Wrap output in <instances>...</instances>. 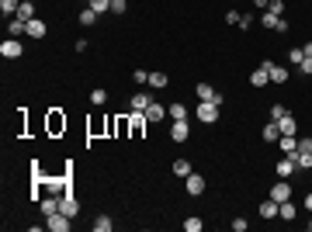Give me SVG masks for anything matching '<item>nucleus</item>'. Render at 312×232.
Returning <instances> with one entry per match:
<instances>
[{"mask_svg":"<svg viewBox=\"0 0 312 232\" xmlns=\"http://www.w3.org/2000/svg\"><path fill=\"white\" fill-rule=\"evenodd\" d=\"M194 118L205 122V125L219 122V104H215V101H198V107H194Z\"/></svg>","mask_w":312,"mask_h":232,"instance_id":"obj_1","label":"nucleus"},{"mask_svg":"<svg viewBox=\"0 0 312 232\" xmlns=\"http://www.w3.org/2000/svg\"><path fill=\"white\" fill-rule=\"evenodd\" d=\"M59 211H63V215H69V218H76V215H80V201L63 190V198H59Z\"/></svg>","mask_w":312,"mask_h":232,"instance_id":"obj_2","label":"nucleus"},{"mask_svg":"<svg viewBox=\"0 0 312 232\" xmlns=\"http://www.w3.org/2000/svg\"><path fill=\"white\" fill-rule=\"evenodd\" d=\"M194 94H198V101H215V104L222 107V94H219L212 84H198V87H194Z\"/></svg>","mask_w":312,"mask_h":232,"instance_id":"obj_3","label":"nucleus"},{"mask_svg":"<svg viewBox=\"0 0 312 232\" xmlns=\"http://www.w3.org/2000/svg\"><path fill=\"white\" fill-rule=\"evenodd\" d=\"M45 229H52V232H69V215H63V211L49 215V218H45Z\"/></svg>","mask_w":312,"mask_h":232,"instance_id":"obj_4","label":"nucleus"},{"mask_svg":"<svg viewBox=\"0 0 312 232\" xmlns=\"http://www.w3.org/2000/svg\"><path fill=\"white\" fill-rule=\"evenodd\" d=\"M264 66H267V73H270V84H288V69H285V66L270 63V59H264Z\"/></svg>","mask_w":312,"mask_h":232,"instance_id":"obj_5","label":"nucleus"},{"mask_svg":"<svg viewBox=\"0 0 312 232\" xmlns=\"http://www.w3.org/2000/svg\"><path fill=\"white\" fill-rule=\"evenodd\" d=\"M270 198H274L278 205H281V201H288V198H291V184L278 177V184H274V187H270Z\"/></svg>","mask_w":312,"mask_h":232,"instance_id":"obj_6","label":"nucleus"},{"mask_svg":"<svg viewBox=\"0 0 312 232\" xmlns=\"http://www.w3.org/2000/svg\"><path fill=\"white\" fill-rule=\"evenodd\" d=\"M0 56L4 59H18L21 56V42L18 38H4V42H0Z\"/></svg>","mask_w":312,"mask_h":232,"instance_id":"obj_7","label":"nucleus"},{"mask_svg":"<svg viewBox=\"0 0 312 232\" xmlns=\"http://www.w3.org/2000/svg\"><path fill=\"white\" fill-rule=\"evenodd\" d=\"M187 135H191L187 118H180V122H174V125H170V139H174V142H187Z\"/></svg>","mask_w":312,"mask_h":232,"instance_id":"obj_8","label":"nucleus"},{"mask_svg":"<svg viewBox=\"0 0 312 232\" xmlns=\"http://www.w3.org/2000/svg\"><path fill=\"white\" fill-rule=\"evenodd\" d=\"M187 194H191V198H201V194H205V177H201V173H191V177H187Z\"/></svg>","mask_w":312,"mask_h":232,"instance_id":"obj_9","label":"nucleus"},{"mask_svg":"<svg viewBox=\"0 0 312 232\" xmlns=\"http://www.w3.org/2000/svg\"><path fill=\"white\" fill-rule=\"evenodd\" d=\"M250 84H253V87H267V84H270V73H267V66H264V63L250 73Z\"/></svg>","mask_w":312,"mask_h":232,"instance_id":"obj_10","label":"nucleus"},{"mask_svg":"<svg viewBox=\"0 0 312 232\" xmlns=\"http://www.w3.org/2000/svg\"><path fill=\"white\" fill-rule=\"evenodd\" d=\"M142 114H146V122H163V118H167V107L153 101V104H149V107H146Z\"/></svg>","mask_w":312,"mask_h":232,"instance_id":"obj_11","label":"nucleus"},{"mask_svg":"<svg viewBox=\"0 0 312 232\" xmlns=\"http://www.w3.org/2000/svg\"><path fill=\"white\" fill-rule=\"evenodd\" d=\"M278 128H281V135H298V122L291 118V111L285 114V118H278Z\"/></svg>","mask_w":312,"mask_h":232,"instance_id":"obj_12","label":"nucleus"},{"mask_svg":"<svg viewBox=\"0 0 312 232\" xmlns=\"http://www.w3.org/2000/svg\"><path fill=\"white\" fill-rule=\"evenodd\" d=\"M59 198H63V194H49V198H42V201H38V205H42V215H45V218L59 211Z\"/></svg>","mask_w":312,"mask_h":232,"instance_id":"obj_13","label":"nucleus"},{"mask_svg":"<svg viewBox=\"0 0 312 232\" xmlns=\"http://www.w3.org/2000/svg\"><path fill=\"white\" fill-rule=\"evenodd\" d=\"M21 35H28V21L11 18V24H7V38H21Z\"/></svg>","mask_w":312,"mask_h":232,"instance_id":"obj_14","label":"nucleus"},{"mask_svg":"<svg viewBox=\"0 0 312 232\" xmlns=\"http://www.w3.org/2000/svg\"><path fill=\"white\" fill-rule=\"evenodd\" d=\"M274 170H278V177H281V180H288V177H291V173L298 170V167H295V156H285V160H281V163H278Z\"/></svg>","mask_w":312,"mask_h":232,"instance_id":"obj_15","label":"nucleus"},{"mask_svg":"<svg viewBox=\"0 0 312 232\" xmlns=\"http://www.w3.org/2000/svg\"><path fill=\"white\" fill-rule=\"evenodd\" d=\"M45 31H49V24H45L42 18H31V21H28V35H31V38H45Z\"/></svg>","mask_w":312,"mask_h":232,"instance_id":"obj_16","label":"nucleus"},{"mask_svg":"<svg viewBox=\"0 0 312 232\" xmlns=\"http://www.w3.org/2000/svg\"><path fill=\"white\" fill-rule=\"evenodd\" d=\"M278 146H281L285 156H295V152H298V139H295V135H281V139H278Z\"/></svg>","mask_w":312,"mask_h":232,"instance_id":"obj_17","label":"nucleus"},{"mask_svg":"<svg viewBox=\"0 0 312 232\" xmlns=\"http://www.w3.org/2000/svg\"><path fill=\"white\" fill-rule=\"evenodd\" d=\"M295 215H298V208H295V205H291V198H288V201H281V205H278V218H285V222H291V218H295Z\"/></svg>","mask_w":312,"mask_h":232,"instance_id":"obj_18","label":"nucleus"},{"mask_svg":"<svg viewBox=\"0 0 312 232\" xmlns=\"http://www.w3.org/2000/svg\"><path fill=\"white\" fill-rule=\"evenodd\" d=\"M18 7H21V0H0V14L4 18H18Z\"/></svg>","mask_w":312,"mask_h":232,"instance_id":"obj_19","label":"nucleus"},{"mask_svg":"<svg viewBox=\"0 0 312 232\" xmlns=\"http://www.w3.org/2000/svg\"><path fill=\"white\" fill-rule=\"evenodd\" d=\"M149 104H153V97H149L146 90H139V94H132V107H135V111H146Z\"/></svg>","mask_w":312,"mask_h":232,"instance_id":"obj_20","label":"nucleus"},{"mask_svg":"<svg viewBox=\"0 0 312 232\" xmlns=\"http://www.w3.org/2000/svg\"><path fill=\"white\" fill-rule=\"evenodd\" d=\"M18 18H21V21H31V18H35V0H21Z\"/></svg>","mask_w":312,"mask_h":232,"instance_id":"obj_21","label":"nucleus"},{"mask_svg":"<svg viewBox=\"0 0 312 232\" xmlns=\"http://www.w3.org/2000/svg\"><path fill=\"white\" fill-rule=\"evenodd\" d=\"M264 139H267V142H278V139H281L278 122H267V125H264Z\"/></svg>","mask_w":312,"mask_h":232,"instance_id":"obj_22","label":"nucleus"},{"mask_svg":"<svg viewBox=\"0 0 312 232\" xmlns=\"http://www.w3.org/2000/svg\"><path fill=\"white\" fill-rule=\"evenodd\" d=\"M260 215H264V218H274V215H278V201H274V198L260 201Z\"/></svg>","mask_w":312,"mask_h":232,"instance_id":"obj_23","label":"nucleus"},{"mask_svg":"<svg viewBox=\"0 0 312 232\" xmlns=\"http://www.w3.org/2000/svg\"><path fill=\"white\" fill-rule=\"evenodd\" d=\"M295 167H298V170H312V152H302V149H298V152H295Z\"/></svg>","mask_w":312,"mask_h":232,"instance_id":"obj_24","label":"nucleus"},{"mask_svg":"<svg viewBox=\"0 0 312 232\" xmlns=\"http://www.w3.org/2000/svg\"><path fill=\"white\" fill-rule=\"evenodd\" d=\"M174 177H184L187 180L191 177V163L187 160H174Z\"/></svg>","mask_w":312,"mask_h":232,"instance_id":"obj_25","label":"nucleus"},{"mask_svg":"<svg viewBox=\"0 0 312 232\" xmlns=\"http://www.w3.org/2000/svg\"><path fill=\"white\" fill-rule=\"evenodd\" d=\"M167 114H170V118H174V122H180V118H187V107H184V104H177V101H174V104H170V107H167Z\"/></svg>","mask_w":312,"mask_h":232,"instance_id":"obj_26","label":"nucleus"},{"mask_svg":"<svg viewBox=\"0 0 312 232\" xmlns=\"http://www.w3.org/2000/svg\"><path fill=\"white\" fill-rule=\"evenodd\" d=\"M104 101H108V90H104V87H94V90H90V104H94V107H101Z\"/></svg>","mask_w":312,"mask_h":232,"instance_id":"obj_27","label":"nucleus"},{"mask_svg":"<svg viewBox=\"0 0 312 232\" xmlns=\"http://www.w3.org/2000/svg\"><path fill=\"white\" fill-rule=\"evenodd\" d=\"M149 87H153V90L167 87V73H149Z\"/></svg>","mask_w":312,"mask_h":232,"instance_id":"obj_28","label":"nucleus"},{"mask_svg":"<svg viewBox=\"0 0 312 232\" xmlns=\"http://www.w3.org/2000/svg\"><path fill=\"white\" fill-rule=\"evenodd\" d=\"M278 21H281V18H274L270 11H264V14H260V24H264V28H274V31H278Z\"/></svg>","mask_w":312,"mask_h":232,"instance_id":"obj_29","label":"nucleus"},{"mask_svg":"<svg viewBox=\"0 0 312 232\" xmlns=\"http://www.w3.org/2000/svg\"><path fill=\"white\" fill-rule=\"evenodd\" d=\"M267 11L274 14V18H285V0H270V4H267Z\"/></svg>","mask_w":312,"mask_h":232,"instance_id":"obj_30","label":"nucleus"},{"mask_svg":"<svg viewBox=\"0 0 312 232\" xmlns=\"http://www.w3.org/2000/svg\"><path fill=\"white\" fill-rule=\"evenodd\" d=\"M97 18H101V14H97V11H90V7H87V11H80V24H97Z\"/></svg>","mask_w":312,"mask_h":232,"instance_id":"obj_31","label":"nucleus"},{"mask_svg":"<svg viewBox=\"0 0 312 232\" xmlns=\"http://www.w3.org/2000/svg\"><path fill=\"white\" fill-rule=\"evenodd\" d=\"M111 225H114V222H111L108 215H97V222H94V229H97V232H111Z\"/></svg>","mask_w":312,"mask_h":232,"instance_id":"obj_32","label":"nucleus"},{"mask_svg":"<svg viewBox=\"0 0 312 232\" xmlns=\"http://www.w3.org/2000/svg\"><path fill=\"white\" fill-rule=\"evenodd\" d=\"M90 11H97V14L111 11V0H90Z\"/></svg>","mask_w":312,"mask_h":232,"instance_id":"obj_33","label":"nucleus"},{"mask_svg":"<svg viewBox=\"0 0 312 232\" xmlns=\"http://www.w3.org/2000/svg\"><path fill=\"white\" fill-rule=\"evenodd\" d=\"M184 229H187V232H201V218H198V215H191V218L184 222Z\"/></svg>","mask_w":312,"mask_h":232,"instance_id":"obj_34","label":"nucleus"},{"mask_svg":"<svg viewBox=\"0 0 312 232\" xmlns=\"http://www.w3.org/2000/svg\"><path fill=\"white\" fill-rule=\"evenodd\" d=\"M285 114H288V107H285V104H274V107H270V122H278V118H285Z\"/></svg>","mask_w":312,"mask_h":232,"instance_id":"obj_35","label":"nucleus"},{"mask_svg":"<svg viewBox=\"0 0 312 232\" xmlns=\"http://www.w3.org/2000/svg\"><path fill=\"white\" fill-rule=\"evenodd\" d=\"M129 7V0H111V14H125Z\"/></svg>","mask_w":312,"mask_h":232,"instance_id":"obj_36","label":"nucleus"},{"mask_svg":"<svg viewBox=\"0 0 312 232\" xmlns=\"http://www.w3.org/2000/svg\"><path fill=\"white\" fill-rule=\"evenodd\" d=\"M246 229H250L246 218H232V232H246Z\"/></svg>","mask_w":312,"mask_h":232,"instance_id":"obj_37","label":"nucleus"},{"mask_svg":"<svg viewBox=\"0 0 312 232\" xmlns=\"http://www.w3.org/2000/svg\"><path fill=\"white\" fill-rule=\"evenodd\" d=\"M302 59H305V52H302V49H291V52H288V63H295V66H298Z\"/></svg>","mask_w":312,"mask_h":232,"instance_id":"obj_38","label":"nucleus"},{"mask_svg":"<svg viewBox=\"0 0 312 232\" xmlns=\"http://www.w3.org/2000/svg\"><path fill=\"white\" fill-rule=\"evenodd\" d=\"M298 69H302V73H305V76H312V56H305V59H302V63H298Z\"/></svg>","mask_w":312,"mask_h":232,"instance_id":"obj_39","label":"nucleus"},{"mask_svg":"<svg viewBox=\"0 0 312 232\" xmlns=\"http://www.w3.org/2000/svg\"><path fill=\"white\" fill-rule=\"evenodd\" d=\"M49 125H52V132H59V128H66V118H59V114H52V122H49Z\"/></svg>","mask_w":312,"mask_h":232,"instance_id":"obj_40","label":"nucleus"},{"mask_svg":"<svg viewBox=\"0 0 312 232\" xmlns=\"http://www.w3.org/2000/svg\"><path fill=\"white\" fill-rule=\"evenodd\" d=\"M132 80H135V84H149V76H146L142 69H135V73H132Z\"/></svg>","mask_w":312,"mask_h":232,"instance_id":"obj_41","label":"nucleus"},{"mask_svg":"<svg viewBox=\"0 0 312 232\" xmlns=\"http://www.w3.org/2000/svg\"><path fill=\"white\" fill-rule=\"evenodd\" d=\"M240 28H253V14H243L240 18Z\"/></svg>","mask_w":312,"mask_h":232,"instance_id":"obj_42","label":"nucleus"},{"mask_svg":"<svg viewBox=\"0 0 312 232\" xmlns=\"http://www.w3.org/2000/svg\"><path fill=\"white\" fill-rule=\"evenodd\" d=\"M298 149L302 152H312V139H298Z\"/></svg>","mask_w":312,"mask_h":232,"instance_id":"obj_43","label":"nucleus"},{"mask_svg":"<svg viewBox=\"0 0 312 232\" xmlns=\"http://www.w3.org/2000/svg\"><path fill=\"white\" fill-rule=\"evenodd\" d=\"M253 4H257V11H267V4H270V0H253Z\"/></svg>","mask_w":312,"mask_h":232,"instance_id":"obj_44","label":"nucleus"},{"mask_svg":"<svg viewBox=\"0 0 312 232\" xmlns=\"http://www.w3.org/2000/svg\"><path fill=\"white\" fill-rule=\"evenodd\" d=\"M302 52H305V56H312V42H305V45H302Z\"/></svg>","mask_w":312,"mask_h":232,"instance_id":"obj_45","label":"nucleus"},{"mask_svg":"<svg viewBox=\"0 0 312 232\" xmlns=\"http://www.w3.org/2000/svg\"><path fill=\"white\" fill-rule=\"evenodd\" d=\"M305 208H309V211H312V194H305Z\"/></svg>","mask_w":312,"mask_h":232,"instance_id":"obj_46","label":"nucleus"},{"mask_svg":"<svg viewBox=\"0 0 312 232\" xmlns=\"http://www.w3.org/2000/svg\"><path fill=\"white\" fill-rule=\"evenodd\" d=\"M305 229H309V232H312V218H309V222H305Z\"/></svg>","mask_w":312,"mask_h":232,"instance_id":"obj_47","label":"nucleus"}]
</instances>
